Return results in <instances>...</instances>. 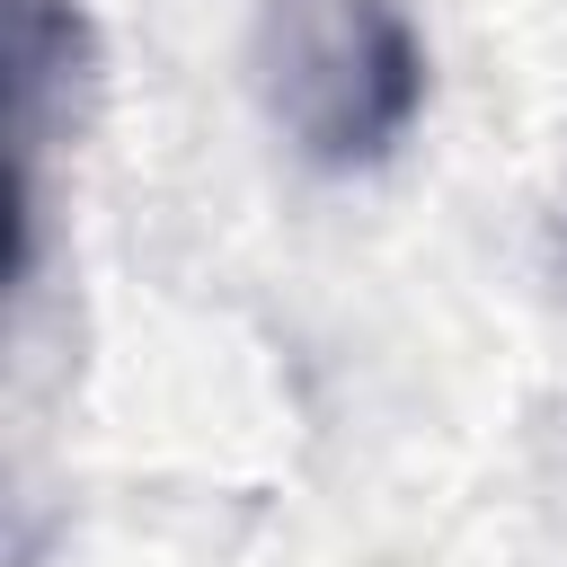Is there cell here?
Wrapping results in <instances>:
<instances>
[{
	"mask_svg": "<svg viewBox=\"0 0 567 567\" xmlns=\"http://www.w3.org/2000/svg\"><path fill=\"white\" fill-rule=\"evenodd\" d=\"M257 97L310 168H381L425 115V35L399 0H266Z\"/></svg>",
	"mask_w": 567,
	"mask_h": 567,
	"instance_id": "obj_1",
	"label": "cell"
}]
</instances>
